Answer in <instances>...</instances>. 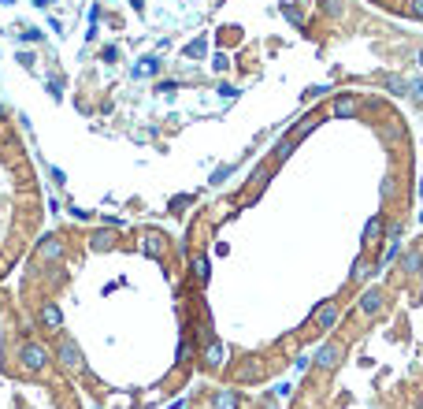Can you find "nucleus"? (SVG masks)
I'll list each match as a JSON object with an SVG mask.
<instances>
[{
  "label": "nucleus",
  "instance_id": "32",
  "mask_svg": "<svg viewBox=\"0 0 423 409\" xmlns=\"http://www.w3.org/2000/svg\"><path fill=\"white\" fill-rule=\"evenodd\" d=\"M4 120H8V108H4V104H0V123H4Z\"/></svg>",
  "mask_w": 423,
  "mask_h": 409
},
{
  "label": "nucleus",
  "instance_id": "22",
  "mask_svg": "<svg viewBox=\"0 0 423 409\" xmlns=\"http://www.w3.org/2000/svg\"><path fill=\"white\" fill-rule=\"evenodd\" d=\"M401 231H404V223H401V220H398V223H390V227H386V234H382V242H390V245H393V242L401 239Z\"/></svg>",
  "mask_w": 423,
  "mask_h": 409
},
{
  "label": "nucleus",
  "instance_id": "13",
  "mask_svg": "<svg viewBox=\"0 0 423 409\" xmlns=\"http://www.w3.org/2000/svg\"><path fill=\"white\" fill-rule=\"evenodd\" d=\"M212 402H216V409H238V395L234 390H216Z\"/></svg>",
  "mask_w": 423,
  "mask_h": 409
},
{
  "label": "nucleus",
  "instance_id": "6",
  "mask_svg": "<svg viewBox=\"0 0 423 409\" xmlns=\"http://www.w3.org/2000/svg\"><path fill=\"white\" fill-rule=\"evenodd\" d=\"M382 309H386V298H382V290H379V287H371V290H364V294H361V313L379 316Z\"/></svg>",
  "mask_w": 423,
  "mask_h": 409
},
{
  "label": "nucleus",
  "instance_id": "26",
  "mask_svg": "<svg viewBox=\"0 0 423 409\" xmlns=\"http://www.w3.org/2000/svg\"><path fill=\"white\" fill-rule=\"evenodd\" d=\"M409 15L412 19H423V0H409Z\"/></svg>",
  "mask_w": 423,
  "mask_h": 409
},
{
  "label": "nucleus",
  "instance_id": "16",
  "mask_svg": "<svg viewBox=\"0 0 423 409\" xmlns=\"http://www.w3.org/2000/svg\"><path fill=\"white\" fill-rule=\"evenodd\" d=\"M382 86L390 89V93H398V97H401L404 89H409V82H404L401 75H382Z\"/></svg>",
  "mask_w": 423,
  "mask_h": 409
},
{
  "label": "nucleus",
  "instance_id": "20",
  "mask_svg": "<svg viewBox=\"0 0 423 409\" xmlns=\"http://www.w3.org/2000/svg\"><path fill=\"white\" fill-rule=\"evenodd\" d=\"M182 52H186L190 60H201V56H205V52H208V45H205V41H190Z\"/></svg>",
  "mask_w": 423,
  "mask_h": 409
},
{
  "label": "nucleus",
  "instance_id": "24",
  "mask_svg": "<svg viewBox=\"0 0 423 409\" xmlns=\"http://www.w3.org/2000/svg\"><path fill=\"white\" fill-rule=\"evenodd\" d=\"M290 153H293V142L286 138V142H279V145H275V160H286L290 157Z\"/></svg>",
  "mask_w": 423,
  "mask_h": 409
},
{
  "label": "nucleus",
  "instance_id": "25",
  "mask_svg": "<svg viewBox=\"0 0 423 409\" xmlns=\"http://www.w3.org/2000/svg\"><path fill=\"white\" fill-rule=\"evenodd\" d=\"M223 179H231V164H223V168H219L216 175H212V183H216V186H223Z\"/></svg>",
  "mask_w": 423,
  "mask_h": 409
},
{
  "label": "nucleus",
  "instance_id": "27",
  "mask_svg": "<svg viewBox=\"0 0 423 409\" xmlns=\"http://www.w3.org/2000/svg\"><path fill=\"white\" fill-rule=\"evenodd\" d=\"M409 89H412V97L423 104V78H416V82H409Z\"/></svg>",
  "mask_w": 423,
  "mask_h": 409
},
{
  "label": "nucleus",
  "instance_id": "1",
  "mask_svg": "<svg viewBox=\"0 0 423 409\" xmlns=\"http://www.w3.org/2000/svg\"><path fill=\"white\" fill-rule=\"evenodd\" d=\"M52 361V353L41 346V342H34V339H26L23 346H19V365L23 372H30V376H38V372H45V365Z\"/></svg>",
  "mask_w": 423,
  "mask_h": 409
},
{
  "label": "nucleus",
  "instance_id": "8",
  "mask_svg": "<svg viewBox=\"0 0 423 409\" xmlns=\"http://www.w3.org/2000/svg\"><path fill=\"white\" fill-rule=\"evenodd\" d=\"M201 361H205V368H219L227 361V346L219 339H208V346H205V353H201Z\"/></svg>",
  "mask_w": 423,
  "mask_h": 409
},
{
  "label": "nucleus",
  "instance_id": "23",
  "mask_svg": "<svg viewBox=\"0 0 423 409\" xmlns=\"http://www.w3.org/2000/svg\"><path fill=\"white\" fill-rule=\"evenodd\" d=\"M193 272H197V279H201V283H208V261H205V257H197V261H193Z\"/></svg>",
  "mask_w": 423,
  "mask_h": 409
},
{
  "label": "nucleus",
  "instance_id": "14",
  "mask_svg": "<svg viewBox=\"0 0 423 409\" xmlns=\"http://www.w3.org/2000/svg\"><path fill=\"white\" fill-rule=\"evenodd\" d=\"M356 108H361L356 97H338V101H334V115H356Z\"/></svg>",
  "mask_w": 423,
  "mask_h": 409
},
{
  "label": "nucleus",
  "instance_id": "19",
  "mask_svg": "<svg viewBox=\"0 0 423 409\" xmlns=\"http://www.w3.org/2000/svg\"><path fill=\"white\" fill-rule=\"evenodd\" d=\"M367 276H371V265H367V257H361V261L353 265V279H356V283H364Z\"/></svg>",
  "mask_w": 423,
  "mask_h": 409
},
{
  "label": "nucleus",
  "instance_id": "2",
  "mask_svg": "<svg viewBox=\"0 0 423 409\" xmlns=\"http://www.w3.org/2000/svg\"><path fill=\"white\" fill-rule=\"evenodd\" d=\"M56 361H60L67 372H82V368H86V357H82L78 342L71 339V335H60V342H56Z\"/></svg>",
  "mask_w": 423,
  "mask_h": 409
},
{
  "label": "nucleus",
  "instance_id": "3",
  "mask_svg": "<svg viewBox=\"0 0 423 409\" xmlns=\"http://www.w3.org/2000/svg\"><path fill=\"white\" fill-rule=\"evenodd\" d=\"M63 253H67V245H63L60 234H45L38 242V250H34V257H38L41 265H56V261H63Z\"/></svg>",
  "mask_w": 423,
  "mask_h": 409
},
{
  "label": "nucleus",
  "instance_id": "21",
  "mask_svg": "<svg viewBox=\"0 0 423 409\" xmlns=\"http://www.w3.org/2000/svg\"><path fill=\"white\" fill-rule=\"evenodd\" d=\"M323 12L330 15V19H338V15L345 12V0H323Z\"/></svg>",
  "mask_w": 423,
  "mask_h": 409
},
{
  "label": "nucleus",
  "instance_id": "10",
  "mask_svg": "<svg viewBox=\"0 0 423 409\" xmlns=\"http://www.w3.org/2000/svg\"><path fill=\"white\" fill-rule=\"evenodd\" d=\"M382 242V216H371L364 223V245H379Z\"/></svg>",
  "mask_w": 423,
  "mask_h": 409
},
{
  "label": "nucleus",
  "instance_id": "15",
  "mask_svg": "<svg viewBox=\"0 0 423 409\" xmlns=\"http://www.w3.org/2000/svg\"><path fill=\"white\" fill-rule=\"evenodd\" d=\"M420 265H423L420 253H404V257H401V272H404V276H416Z\"/></svg>",
  "mask_w": 423,
  "mask_h": 409
},
{
  "label": "nucleus",
  "instance_id": "9",
  "mask_svg": "<svg viewBox=\"0 0 423 409\" xmlns=\"http://www.w3.org/2000/svg\"><path fill=\"white\" fill-rule=\"evenodd\" d=\"M112 245H115V227H108V231H93V234H89V250H112Z\"/></svg>",
  "mask_w": 423,
  "mask_h": 409
},
{
  "label": "nucleus",
  "instance_id": "11",
  "mask_svg": "<svg viewBox=\"0 0 423 409\" xmlns=\"http://www.w3.org/2000/svg\"><path fill=\"white\" fill-rule=\"evenodd\" d=\"M316 123H323V115H305V120H301V123L290 131V142L297 145V142H301V138H305V134L312 131V126H316Z\"/></svg>",
  "mask_w": 423,
  "mask_h": 409
},
{
  "label": "nucleus",
  "instance_id": "31",
  "mask_svg": "<svg viewBox=\"0 0 423 409\" xmlns=\"http://www.w3.org/2000/svg\"><path fill=\"white\" fill-rule=\"evenodd\" d=\"M19 38H23V41H41V30H23Z\"/></svg>",
  "mask_w": 423,
  "mask_h": 409
},
{
  "label": "nucleus",
  "instance_id": "30",
  "mask_svg": "<svg viewBox=\"0 0 423 409\" xmlns=\"http://www.w3.org/2000/svg\"><path fill=\"white\" fill-rule=\"evenodd\" d=\"M100 56H104L108 63H115V60H119V49H112V45H108V49H104V52H100Z\"/></svg>",
  "mask_w": 423,
  "mask_h": 409
},
{
  "label": "nucleus",
  "instance_id": "4",
  "mask_svg": "<svg viewBox=\"0 0 423 409\" xmlns=\"http://www.w3.org/2000/svg\"><path fill=\"white\" fill-rule=\"evenodd\" d=\"M342 357H345V350H342V342H327V346H319L316 353H312V361H316L319 368H338L342 365Z\"/></svg>",
  "mask_w": 423,
  "mask_h": 409
},
{
  "label": "nucleus",
  "instance_id": "33",
  "mask_svg": "<svg viewBox=\"0 0 423 409\" xmlns=\"http://www.w3.org/2000/svg\"><path fill=\"white\" fill-rule=\"evenodd\" d=\"M130 4L137 8V12H141V8H145V0H130Z\"/></svg>",
  "mask_w": 423,
  "mask_h": 409
},
{
  "label": "nucleus",
  "instance_id": "7",
  "mask_svg": "<svg viewBox=\"0 0 423 409\" xmlns=\"http://www.w3.org/2000/svg\"><path fill=\"white\" fill-rule=\"evenodd\" d=\"M38 320H41V327H49V331H63V313H60L56 302H45L41 313H38Z\"/></svg>",
  "mask_w": 423,
  "mask_h": 409
},
{
  "label": "nucleus",
  "instance_id": "28",
  "mask_svg": "<svg viewBox=\"0 0 423 409\" xmlns=\"http://www.w3.org/2000/svg\"><path fill=\"white\" fill-rule=\"evenodd\" d=\"M379 194H382V197H390V194H393V179H390V175H386L382 183H379Z\"/></svg>",
  "mask_w": 423,
  "mask_h": 409
},
{
  "label": "nucleus",
  "instance_id": "29",
  "mask_svg": "<svg viewBox=\"0 0 423 409\" xmlns=\"http://www.w3.org/2000/svg\"><path fill=\"white\" fill-rule=\"evenodd\" d=\"M174 89H179V82H160V86H156V93H174Z\"/></svg>",
  "mask_w": 423,
  "mask_h": 409
},
{
  "label": "nucleus",
  "instance_id": "17",
  "mask_svg": "<svg viewBox=\"0 0 423 409\" xmlns=\"http://www.w3.org/2000/svg\"><path fill=\"white\" fill-rule=\"evenodd\" d=\"M268 179H271V168L264 164V168H256L253 175H249V190H260L264 183H268Z\"/></svg>",
  "mask_w": 423,
  "mask_h": 409
},
{
  "label": "nucleus",
  "instance_id": "12",
  "mask_svg": "<svg viewBox=\"0 0 423 409\" xmlns=\"http://www.w3.org/2000/svg\"><path fill=\"white\" fill-rule=\"evenodd\" d=\"M141 250L145 253H149V257H163V239H160V234H145V239H141Z\"/></svg>",
  "mask_w": 423,
  "mask_h": 409
},
{
  "label": "nucleus",
  "instance_id": "18",
  "mask_svg": "<svg viewBox=\"0 0 423 409\" xmlns=\"http://www.w3.org/2000/svg\"><path fill=\"white\" fill-rule=\"evenodd\" d=\"M160 71V56H145L141 67H134V75H156Z\"/></svg>",
  "mask_w": 423,
  "mask_h": 409
},
{
  "label": "nucleus",
  "instance_id": "5",
  "mask_svg": "<svg viewBox=\"0 0 423 409\" xmlns=\"http://www.w3.org/2000/svg\"><path fill=\"white\" fill-rule=\"evenodd\" d=\"M338 316H342V309H338L334 302H327V305H319L316 313H312V324H316L319 331H330V327L338 324Z\"/></svg>",
  "mask_w": 423,
  "mask_h": 409
}]
</instances>
